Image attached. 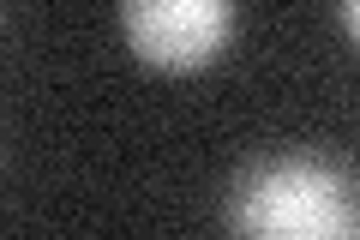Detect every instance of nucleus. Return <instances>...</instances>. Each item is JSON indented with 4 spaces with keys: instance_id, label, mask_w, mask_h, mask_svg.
I'll return each mask as SVG.
<instances>
[{
    "instance_id": "nucleus-1",
    "label": "nucleus",
    "mask_w": 360,
    "mask_h": 240,
    "mask_svg": "<svg viewBox=\"0 0 360 240\" xmlns=\"http://www.w3.org/2000/svg\"><path fill=\"white\" fill-rule=\"evenodd\" d=\"M234 228L258 240H348L360 228L354 187L312 156H270L234 187Z\"/></svg>"
},
{
    "instance_id": "nucleus-3",
    "label": "nucleus",
    "mask_w": 360,
    "mask_h": 240,
    "mask_svg": "<svg viewBox=\"0 0 360 240\" xmlns=\"http://www.w3.org/2000/svg\"><path fill=\"white\" fill-rule=\"evenodd\" d=\"M342 30H348V37L360 30V13H354V0H342Z\"/></svg>"
},
{
    "instance_id": "nucleus-2",
    "label": "nucleus",
    "mask_w": 360,
    "mask_h": 240,
    "mask_svg": "<svg viewBox=\"0 0 360 240\" xmlns=\"http://www.w3.org/2000/svg\"><path fill=\"white\" fill-rule=\"evenodd\" d=\"M120 25L139 61L162 72H198L234 37V0H120Z\"/></svg>"
}]
</instances>
